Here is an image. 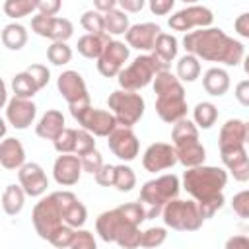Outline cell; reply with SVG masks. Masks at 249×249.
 Listing matches in <instances>:
<instances>
[{
	"label": "cell",
	"instance_id": "obj_50",
	"mask_svg": "<svg viewBox=\"0 0 249 249\" xmlns=\"http://www.w3.org/2000/svg\"><path fill=\"white\" fill-rule=\"evenodd\" d=\"M37 10L43 16H54L60 10V2L58 0H39L37 2Z\"/></svg>",
	"mask_w": 249,
	"mask_h": 249
},
{
	"label": "cell",
	"instance_id": "obj_48",
	"mask_svg": "<svg viewBox=\"0 0 249 249\" xmlns=\"http://www.w3.org/2000/svg\"><path fill=\"white\" fill-rule=\"evenodd\" d=\"M70 249H97L95 245V239L91 235V231H86V230H80L76 231V237L72 241V247Z\"/></svg>",
	"mask_w": 249,
	"mask_h": 249
},
{
	"label": "cell",
	"instance_id": "obj_47",
	"mask_svg": "<svg viewBox=\"0 0 249 249\" xmlns=\"http://www.w3.org/2000/svg\"><path fill=\"white\" fill-rule=\"evenodd\" d=\"M231 206H233V210H235L237 216L249 218V191H241V193L233 195Z\"/></svg>",
	"mask_w": 249,
	"mask_h": 249
},
{
	"label": "cell",
	"instance_id": "obj_20",
	"mask_svg": "<svg viewBox=\"0 0 249 249\" xmlns=\"http://www.w3.org/2000/svg\"><path fill=\"white\" fill-rule=\"evenodd\" d=\"M161 33L160 25L158 23H136L132 25L128 31H126V41L132 49H138V51H154V45H156V39L158 35Z\"/></svg>",
	"mask_w": 249,
	"mask_h": 249
},
{
	"label": "cell",
	"instance_id": "obj_9",
	"mask_svg": "<svg viewBox=\"0 0 249 249\" xmlns=\"http://www.w3.org/2000/svg\"><path fill=\"white\" fill-rule=\"evenodd\" d=\"M56 86H58V91L62 93V97L68 101L72 117H74L76 113H80V111L91 107V105H89V95H88V89H86V82H84V78H82L76 70H66V72H62V74L58 76Z\"/></svg>",
	"mask_w": 249,
	"mask_h": 249
},
{
	"label": "cell",
	"instance_id": "obj_39",
	"mask_svg": "<svg viewBox=\"0 0 249 249\" xmlns=\"http://www.w3.org/2000/svg\"><path fill=\"white\" fill-rule=\"evenodd\" d=\"M136 185V175L128 165H115V183L113 187H117L119 191H132V187Z\"/></svg>",
	"mask_w": 249,
	"mask_h": 249
},
{
	"label": "cell",
	"instance_id": "obj_36",
	"mask_svg": "<svg viewBox=\"0 0 249 249\" xmlns=\"http://www.w3.org/2000/svg\"><path fill=\"white\" fill-rule=\"evenodd\" d=\"M193 117H195V123L198 126L210 128L218 119V109H216V105H212L208 101H202L193 109Z\"/></svg>",
	"mask_w": 249,
	"mask_h": 249
},
{
	"label": "cell",
	"instance_id": "obj_56",
	"mask_svg": "<svg viewBox=\"0 0 249 249\" xmlns=\"http://www.w3.org/2000/svg\"><path fill=\"white\" fill-rule=\"evenodd\" d=\"M115 6H117V2L115 0H95V10L97 12H111V10H115Z\"/></svg>",
	"mask_w": 249,
	"mask_h": 249
},
{
	"label": "cell",
	"instance_id": "obj_46",
	"mask_svg": "<svg viewBox=\"0 0 249 249\" xmlns=\"http://www.w3.org/2000/svg\"><path fill=\"white\" fill-rule=\"evenodd\" d=\"M80 161H82V169H84V171H88V173H91V175H95V173L103 167L101 154H99L97 150H93V152H89V154L82 156V158H80Z\"/></svg>",
	"mask_w": 249,
	"mask_h": 249
},
{
	"label": "cell",
	"instance_id": "obj_14",
	"mask_svg": "<svg viewBox=\"0 0 249 249\" xmlns=\"http://www.w3.org/2000/svg\"><path fill=\"white\" fill-rule=\"evenodd\" d=\"M128 58V47L121 41H111L103 54L99 56L97 60V70L105 76V78H113V76H119L121 70H123V64L126 62Z\"/></svg>",
	"mask_w": 249,
	"mask_h": 249
},
{
	"label": "cell",
	"instance_id": "obj_30",
	"mask_svg": "<svg viewBox=\"0 0 249 249\" xmlns=\"http://www.w3.org/2000/svg\"><path fill=\"white\" fill-rule=\"evenodd\" d=\"M154 91L158 93V97H167V95H185L183 84L179 82V78H175L169 70L160 72L154 78Z\"/></svg>",
	"mask_w": 249,
	"mask_h": 249
},
{
	"label": "cell",
	"instance_id": "obj_32",
	"mask_svg": "<svg viewBox=\"0 0 249 249\" xmlns=\"http://www.w3.org/2000/svg\"><path fill=\"white\" fill-rule=\"evenodd\" d=\"M25 41H27V31H25L23 25L10 23V25L4 27V31H2V43H4V47L12 49V51H19L25 45Z\"/></svg>",
	"mask_w": 249,
	"mask_h": 249
},
{
	"label": "cell",
	"instance_id": "obj_24",
	"mask_svg": "<svg viewBox=\"0 0 249 249\" xmlns=\"http://www.w3.org/2000/svg\"><path fill=\"white\" fill-rule=\"evenodd\" d=\"M220 150H228V148H237L243 146L247 142V124L239 119H230L226 121V124L220 130Z\"/></svg>",
	"mask_w": 249,
	"mask_h": 249
},
{
	"label": "cell",
	"instance_id": "obj_35",
	"mask_svg": "<svg viewBox=\"0 0 249 249\" xmlns=\"http://www.w3.org/2000/svg\"><path fill=\"white\" fill-rule=\"evenodd\" d=\"M200 74V62L195 54H185L177 62V76L183 82H195Z\"/></svg>",
	"mask_w": 249,
	"mask_h": 249
},
{
	"label": "cell",
	"instance_id": "obj_11",
	"mask_svg": "<svg viewBox=\"0 0 249 249\" xmlns=\"http://www.w3.org/2000/svg\"><path fill=\"white\" fill-rule=\"evenodd\" d=\"M74 119L82 124L84 130L93 132L95 136H111L119 124L113 113L103 111V109H93V107H88V109L76 113Z\"/></svg>",
	"mask_w": 249,
	"mask_h": 249
},
{
	"label": "cell",
	"instance_id": "obj_57",
	"mask_svg": "<svg viewBox=\"0 0 249 249\" xmlns=\"http://www.w3.org/2000/svg\"><path fill=\"white\" fill-rule=\"evenodd\" d=\"M243 70L249 74V54H247V56H245V60H243Z\"/></svg>",
	"mask_w": 249,
	"mask_h": 249
},
{
	"label": "cell",
	"instance_id": "obj_26",
	"mask_svg": "<svg viewBox=\"0 0 249 249\" xmlns=\"http://www.w3.org/2000/svg\"><path fill=\"white\" fill-rule=\"evenodd\" d=\"M62 130H64V115L60 111H56V109H49L41 117L37 128H35L37 136H41L45 140H53V142L60 136Z\"/></svg>",
	"mask_w": 249,
	"mask_h": 249
},
{
	"label": "cell",
	"instance_id": "obj_40",
	"mask_svg": "<svg viewBox=\"0 0 249 249\" xmlns=\"http://www.w3.org/2000/svg\"><path fill=\"white\" fill-rule=\"evenodd\" d=\"M37 8V2L33 0H6L4 2V12L10 18H23L31 14Z\"/></svg>",
	"mask_w": 249,
	"mask_h": 249
},
{
	"label": "cell",
	"instance_id": "obj_12",
	"mask_svg": "<svg viewBox=\"0 0 249 249\" xmlns=\"http://www.w3.org/2000/svg\"><path fill=\"white\" fill-rule=\"evenodd\" d=\"M31 29L47 39H53L54 43H66L68 37H72V23L64 18H54V16H43L37 14L31 19Z\"/></svg>",
	"mask_w": 249,
	"mask_h": 249
},
{
	"label": "cell",
	"instance_id": "obj_27",
	"mask_svg": "<svg viewBox=\"0 0 249 249\" xmlns=\"http://www.w3.org/2000/svg\"><path fill=\"white\" fill-rule=\"evenodd\" d=\"M175 152H177V160H179L185 167H189V169L202 165V161H204V158H206V150H204V146H202L198 140L179 144V146H175Z\"/></svg>",
	"mask_w": 249,
	"mask_h": 249
},
{
	"label": "cell",
	"instance_id": "obj_6",
	"mask_svg": "<svg viewBox=\"0 0 249 249\" xmlns=\"http://www.w3.org/2000/svg\"><path fill=\"white\" fill-rule=\"evenodd\" d=\"M163 222L171 230L177 231H195L202 226L204 216L200 212V206L196 200H171L163 208Z\"/></svg>",
	"mask_w": 249,
	"mask_h": 249
},
{
	"label": "cell",
	"instance_id": "obj_41",
	"mask_svg": "<svg viewBox=\"0 0 249 249\" xmlns=\"http://www.w3.org/2000/svg\"><path fill=\"white\" fill-rule=\"evenodd\" d=\"M47 58L53 62V64H56V66H62V64H66V62H70V58H72V49L66 45V43H53L49 49H47Z\"/></svg>",
	"mask_w": 249,
	"mask_h": 249
},
{
	"label": "cell",
	"instance_id": "obj_45",
	"mask_svg": "<svg viewBox=\"0 0 249 249\" xmlns=\"http://www.w3.org/2000/svg\"><path fill=\"white\" fill-rule=\"evenodd\" d=\"M93 150H95L93 136L88 130L78 128V140H76V154H78V158H82V156H86V154H89Z\"/></svg>",
	"mask_w": 249,
	"mask_h": 249
},
{
	"label": "cell",
	"instance_id": "obj_28",
	"mask_svg": "<svg viewBox=\"0 0 249 249\" xmlns=\"http://www.w3.org/2000/svg\"><path fill=\"white\" fill-rule=\"evenodd\" d=\"M111 43V39H109V35H84V37H80L78 39V53L82 54V56H86V58H97L99 60V56L103 54V51H105V47Z\"/></svg>",
	"mask_w": 249,
	"mask_h": 249
},
{
	"label": "cell",
	"instance_id": "obj_49",
	"mask_svg": "<svg viewBox=\"0 0 249 249\" xmlns=\"http://www.w3.org/2000/svg\"><path fill=\"white\" fill-rule=\"evenodd\" d=\"M95 181L103 187H113V183H115V165H111V163L105 165L103 163V167L95 173Z\"/></svg>",
	"mask_w": 249,
	"mask_h": 249
},
{
	"label": "cell",
	"instance_id": "obj_38",
	"mask_svg": "<svg viewBox=\"0 0 249 249\" xmlns=\"http://www.w3.org/2000/svg\"><path fill=\"white\" fill-rule=\"evenodd\" d=\"M82 25L86 31H89V35H107L105 33V19L103 14H99L97 10H89L82 16Z\"/></svg>",
	"mask_w": 249,
	"mask_h": 249
},
{
	"label": "cell",
	"instance_id": "obj_34",
	"mask_svg": "<svg viewBox=\"0 0 249 249\" xmlns=\"http://www.w3.org/2000/svg\"><path fill=\"white\" fill-rule=\"evenodd\" d=\"M103 19H105V33L109 35H121V33H126L130 27H128V16L124 12H119V10H111L107 14H103Z\"/></svg>",
	"mask_w": 249,
	"mask_h": 249
},
{
	"label": "cell",
	"instance_id": "obj_1",
	"mask_svg": "<svg viewBox=\"0 0 249 249\" xmlns=\"http://www.w3.org/2000/svg\"><path fill=\"white\" fill-rule=\"evenodd\" d=\"M146 220V210L140 202H126L113 210L103 212L97 222L95 230L103 241H115L123 249H136L142 241V231L138 226Z\"/></svg>",
	"mask_w": 249,
	"mask_h": 249
},
{
	"label": "cell",
	"instance_id": "obj_29",
	"mask_svg": "<svg viewBox=\"0 0 249 249\" xmlns=\"http://www.w3.org/2000/svg\"><path fill=\"white\" fill-rule=\"evenodd\" d=\"M202 86H204L206 93L220 97V95H224V93L228 91V88H230V76H228V72L222 70V68H210V70H206V74H204V78H202Z\"/></svg>",
	"mask_w": 249,
	"mask_h": 249
},
{
	"label": "cell",
	"instance_id": "obj_3",
	"mask_svg": "<svg viewBox=\"0 0 249 249\" xmlns=\"http://www.w3.org/2000/svg\"><path fill=\"white\" fill-rule=\"evenodd\" d=\"M183 45L187 49V54H195L212 62H224L228 66H235L243 58V45L228 37L218 27L191 31L185 35Z\"/></svg>",
	"mask_w": 249,
	"mask_h": 249
},
{
	"label": "cell",
	"instance_id": "obj_13",
	"mask_svg": "<svg viewBox=\"0 0 249 249\" xmlns=\"http://www.w3.org/2000/svg\"><path fill=\"white\" fill-rule=\"evenodd\" d=\"M214 16L208 8L204 6H189L181 12H177L175 16L169 18V27L175 31H191L193 27H200L206 29L212 23Z\"/></svg>",
	"mask_w": 249,
	"mask_h": 249
},
{
	"label": "cell",
	"instance_id": "obj_18",
	"mask_svg": "<svg viewBox=\"0 0 249 249\" xmlns=\"http://www.w3.org/2000/svg\"><path fill=\"white\" fill-rule=\"evenodd\" d=\"M18 177H19L21 189L29 196H41L47 191V187H49V179H47L43 167L39 163H33V161L31 163H25L18 171Z\"/></svg>",
	"mask_w": 249,
	"mask_h": 249
},
{
	"label": "cell",
	"instance_id": "obj_7",
	"mask_svg": "<svg viewBox=\"0 0 249 249\" xmlns=\"http://www.w3.org/2000/svg\"><path fill=\"white\" fill-rule=\"evenodd\" d=\"M31 220H33V226L39 233V237L51 241V237L62 228L66 226L64 224V216H62V208L53 195H49L47 198H41L35 208H33V214H31Z\"/></svg>",
	"mask_w": 249,
	"mask_h": 249
},
{
	"label": "cell",
	"instance_id": "obj_37",
	"mask_svg": "<svg viewBox=\"0 0 249 249\" xmlns=\"http://www.w3.org/2000/svg\"><path fill=\"white\" fill-rule=\"evenodd\" d=\"M171 138H173L175 146L185 144V142H193V140H198V130H196V126L189 119H183V121L175 123Z\"/></svg>",
	"mask_w": 249,
	"mask_h": 249
},
{
	"label": "cell",
	"instance_id": "obj_5",
	"mask_svg": "<svg viewBox=\"0 0 249 249\" xmlns=\"http://www.w3.org/2000/svg\"><path fill=\"white\" fill-rule=\"evenodd\" d=\"M169 64L161 62L154 53L152 54H142L138 58L132 60L130 66H126L124 70H121L119 74V86L126 91H136L140 88H146L154 76H158L160 72L167 70Z\"/></svg>",
	"mask_w": 249,
	"mask_h": 249
},
{
	"label": "cell",
	"instance_id": "obj_43",
	"mask_svg": "<svg viewBox=\"0 0 249 249\" xmlns=\"http://www.w3.org/2000/svg\"><path fill=\"white\" fill-rule=\"evenodd\" d=\"M165 237H167V231L163 228H150V230L142 231L140 245L142 247H158V245H161L165 241Z\"/></svg>",
	"mask_w": 249,
	"mask_h": 249
},
{
	"label": "cell",
	"instance_id": "obj_51",
	"mask_svg": "<svg viewBox=\"0 0 249 249\" xmlns=\"http://www.w3.org/2000/svg\"><path fill=\"white\" fill-rule=\"evenodd\" d=\"M173 8V0H152L150 2V10L156 16H163Z\"/></svg>",
	"mask_w": 249,
	"mask_h": 249
},
{
	"label": "cell",
	"instance_id": "obj_42",
	"mask_svg": "<svg viewBox=\"0 0 249 249\" xmlns=\"http://www.w3.org/2000/svg\"><path fill=\"white\" fill-rule=\"evenodd\" d=\"M76 140H78V128H64L60 136L54 140V148L60 154L76 152Z\"/></svg>",
	"mask_w": 249,
	"mask_h": 249
},
{
	"label": "cell",
	"instance_id": "obj_55",
	"mask_svg": "<svg viewBox=\"0 0 249 249\" xmlns=\"http://www.w3.org/2000/svg\"><path fill=\"white\" fill-rule=\"evenodd\" d=\"M119 6L124 10V12H138L144 8V0H121Z\"/></svg>",
	"mask_w": 249,
	"mask_h": 249
},
{
	"label": "cell",
	"instance_id": "obj_25",
	"mask_svg": "<svg viewBox=\"0 0 249 249\" xmlns=\"http://www.w3.org/2000/svg\"><path fill=\"white\" fill-rule=\"evenodd\" d=\"M25 152L18 138H4L0 144V163L6 169H21L25 163Z\"/></svg>",
	"mask_w": 249,
	"mask_h": 249
},
{
	"label": "cell",
	"instance_id": "obj_15",
	"mask_svg": "<svg viewBox=\"0 0 249 249\" xmlns=\"http://www.w3.org/2000/svg\"><path fill=\"white\" fill-rule=\"evenodd\" d=\"M177 161L179 160H177L175 148L165 142H156V144L148 146V150L144 152V158H142V163H144L146 171H150V173L173 167Z\"/></svg>",
	"mask_w": 249,
	"mask_h": 249
},
{
	"label": "cell",
	"instance_id": "obj_58",
	"mask_svg": "<svg viewBox=\"0 0 249 249\" xmlns=\"http://www.w3.org/2000/svg\"><path fill=\"white\" fill-rule=\"evenodd\" d=\"M247 124V142H249V123H245Z\"/></svg>",
	"mask_w": 249,
	"mask_h": 249
},
{
	"label": "cell",
	"instance_id": "obj_33",
	"mask_svg": "<svg viewBox=\"0 0 249 249\" xmlns=\"http://www.w3.org/2000/svg\"><path fill=\"white\" fill-rule=\"evenodd\" d=\"M23 189L21 187H16V185H8L4 195H2V208L6 214L14 216L18 214L21 208H23Z\"/></svg>",
	"mask_w": 249,
	"mask_h": 249
},
{
	"label": "cell",
	"instance_id": "obj_31",
	"mask_svg": "<svg viewBox=\"0 0 249 249\" xmlns=\"http://www.w3.org/2000/svg\"><path fill=\"white\" fill-rule=\"evenodd\" d=\"M154 54H156L161 62L169 64V62L177 56V39H175L173 35L160 33L158 39H156V45H154Z\"/></svg>",
	"mask_w": 249,
	"mask_h": 249
},
{
	"label": "cell",
	"instance_id": "obj_52",
	"mask_svg": "<svg viewBox=\"0 0 249 249\" xmlns=\"http://www.w3.org/2000/svg\"><path fill=\"white\" fill-rule=\"evenodd\" d=\"M235 97H237V101H239L241 105L249 107V80H243V82L237 84V88H235Z\"/></svg>",
	"mask_w": 249,
	"mask_h": 249
},
{
	"label": "cell",
	"instance_id": "obj_53",
	"mask_svg": "<svg viewBox=\"0 0 249 249\" xmlns=\"http://www.w3.org/2000/svg\"><path fill=\"white\" fill-rule=\"evenodd\" d=\"M233 27H235V31H237L241 37L249 39V14H241V16L235 19Z\"/></svg>",
	"mask_w": 249,
	"mask_h": 249
},
{
	"label": "cell",
	"instance_id": "obj_21",
	"mask_svg": "<svg viewBox=\"0 0 249 249\" xmlns=\"http://www.w3.org/2000/svg\"><path fill=\"white\" fill-rule=\"evenodd\" d=\"M82 173V161L78 156H70V154H62L56 158L54 167H53V175L54 181L62 187H70L74 183H78Z\"/></svg>",
	"mask_w": 249,
	"mask_h": 249
},
{
	"label": "cell",
	"instance_id": "obj_16",
	"mask_svg": "<svg viewBox=\"0 0 249 249\" xmlns=\"http://www.w3.org/2000/svg\"><path fill=\"white\" fill-rule=\"evenodd\" d=\"M107 146H109V150H111L117 158H121V160H124V161H130V160H134V158L138 156V138H136V134H134L130 128H126V126H119V128L109 136Z\"/></svg>",
	"mask_w": 249,
	"mask_h": 249
},
{
	"label": "cell",
	"instance_id": "obj_10",
	"mask_svg": "<svg viewBox=\"0 0 249 249\" xmlns=\"http://www.w3.org/2000/svg\"><path fill=\"white\" fill-rule=\"evenodd\" d=\"M49 68L43 64H31L27 66L23 72L16 74L12 80V89L16 93V97L21 99H31L41 88H45L49 84Z\"/></svg>",
	"mask_w": 249,
	"mask_h": 249
},
{
	"label": "cell",
	"instance_id": "obj_17",
	"mask_svg": "<svg viewBox=\"0 0 249 249\" xmlns=\"http://www.w3.org/2000/svg\"><path fill=\"white\" fill-rule=\"evenodd\" d=\"M37 115V107L31 99H21V97H12L6 103V119L14 128H27Z\"/></svg>",
	"mask_w": 249,
	"mask_h": 249
},
{
	"label": "cell",
	"instance_id": "obj_44",
	"mask_svg": "<svg viewBox=\"0 0 249 249\" xmlns=\"http://www.w3.org/2000/svg\"><path fill=\"white\" fill-rule=\"evenodd\" d=\"M74 237H76V231H74L70 226H62V228L51 237V243H53L56 249H66V247H72Z\"/></svg>",
	"mask_w": 249,
	"mask_h": 249
},
{
	"label": "cell",
	"instance_id": "obj_19",
	"mask_svg": "<svg viewBox=\"0 0 249 249\" xmlns=\"http://www.w3.org/2000/svg\"><path fill=\"white\" fill-rule=\"evenodd\" d=\"M54 196H56V200H58V204H60V208H62L64 224L70 226V228H80V226H84L88 212H86V206L76 198V195L70 193V191H56Z\"/></svg>",
	"mask_w": 249,
	"mask_h": 249
},
{
	"label": "cell",
	"instance_id": "obj_4",
	"mask_svg": "<svg viewBox=\"0 0 249 249\" xmlns=\"http://www.w3.org/2000/svg\"><path fill=\"white\" fill-rule=\"evenodd\" d=\"M177 195H179V179L173 173L144 183L140 191V202L146 210V220L158 218L163 212V208L177 198Z\"/></svg>",
	"mask_w": 249,
	"mask_h": 249
},
{
	"label": "cell",
	"instance_id": "obj_54",
	"mask_svg": "<svg viewBox=\"0 0 249 249\" xmlns=\"http://www.w3.org/2000/svg\"><path fill=\"white\" fill-rule=\"evenodd\" d=\"M226 249H249V237H245V235H231L226 241Z\"/></svg>",
	"mask_w": 249,
	"mask_h": 249
},
{
	"label": "cell",
	"instance_id": "obj_2",
	"mask_svg": "<svg viewBox=\"0 0 249 249\" xmlns=\"http://www.w3.org/2000/svg\"><path fill=\"white\" fill-rule=\"evenodd\" d=\"M226 183H228V173L222 167H214V165L191 167L183 175V187L198 202L204 220L212 218L224 206L222 189L226 187Z\"/></svg>",
	"mask_w": 249,
	"mask_h": 249
},
{
	"label": "cell",
	"instance_id": "obj_8",
	"mask_svg": "<svg viewBox=\"0 0 249 249\" xmlns=\"http://www.w3.org/2000/svg\"><path fill=\"white\" fill-rule=\"evenodd\" d=\"M107 105L113 111L117 123L121 126H126V128H130L132 124H136L140 121V117L144 115V99L136 91L117 89V91H113L109 95Z\"/></svg>",
	"mask_w": 249,
	"mask_h": 249
},
{
	"label": "cell",
	"instance_id": "obj_23",
	"mask_svg": "<svg viewBox=\"0 0 249 249\" xmlns=\"http://www.w3.org/2000/svg\"><path fill=\"white\" fill-rule=\"evenodd\" d=\"M156 113L165 123H179L187 115L185 95H167L156 99Z\"/></svg>",
	"mask_w": 249,
	"mask_h": 249
},
{
	"label": "cell",
	"instance_id": "obj_22",
	"mask_svg": "<svg viewBox=\"0 0 249 249\" xmlns=\"http://www.w3.org/2000/svg\"><path fill=\"white\" fill-rule=\"evenodd\" d=\"M220 156H222L224 165L231 171L233 179H237V181H249V156H247V152H245L243 146L220 150Z\"/></svg>",
	"mask_w": 249,
	"mask_h": 249
}]
</instances>
